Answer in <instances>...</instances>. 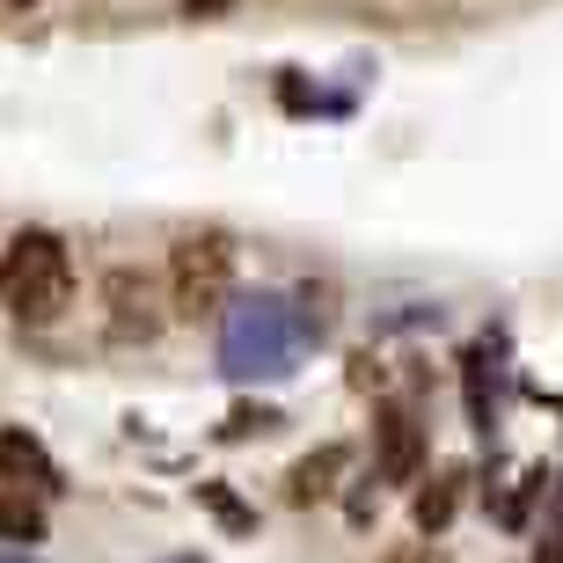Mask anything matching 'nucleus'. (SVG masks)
Returning <instances> with one entry per match:
<instances>
[{
  "label": "nucleus",
  "mask_w": 563,
  "mask_h": 563,
  "mask_svg": "<svg viewBox=\"0 0 563 563\" xmlns=\"http://www.w3.org/2000/svg\"><path fill=\"white\" fill-rule=\"evenodd\" d=\"M308 336H322V322L292 314V300H278V292H250V300L228 308L220 366H228L234 380H278V374H292V358H300Z\"/></svg>",
  "instance_id": "nucleus-1"
},
{
  "label": "nucleus",
  "mask_w": 563,
  "mask_h": 563,
  "mask_svg": "<svg viewBox=\"0 0 563 563\" xmlns=\"http://www.w3.org/2000/svg\"><path fill=\"white\" fill-rule=\"evenodd\" d=\"M66 292H74V264H66V242L59 234H15L8 250H0V308L22 314V322H52L66 308Z\"/></svg>",
  "instance_id": "nucleus-2"
},
{
  "label": "nucleus",
  "mask_w": 563,
  "mask_h": 563,
  "mask_svg": "<svg viewBox=\"0 0 563 563\" xmlns=\"http://www.w3.org/2000/svg\"><path fill=\"white\" fill-rule=\"evenodd\" d=\"M168 278H176V314H184V322H206V314L228 308L234 250L220 234H190V242H176V256H168Z\"/></svg>",
  "instance_id": "nucleus-3"
},
{
  "label": "nucleus",
  "mask_w": 563,
  "mask_h": 563,
  "mask_svg": "<svg viewBox=\"0 0 563 563\" xmlns=\"http://www.w3.org/2000/svg\"><path fill=\"white\" fill-rule=\"evenodd\" d=\"M374 476L380 483H418L424 476V424H418V410L388 402V410L374 418Z\"/></svg>",
  "instance_id": "nucleus-4"
},
{
  "label": "nucleus",
  "mask_w": 563,
  "mask_h": 563,
  "mask_svg": "<svg viewBox=\"0 0 563 563\" xmlns=\"http://www.w3.org/2000/svg\"><path fill=\"white\" fill-rule=\"evenodd\" d=\"M110 336L118 344H146V336L162 330V292H154V278L140 272H110Z\"/></svg>",
  "instance_id": "nucleus-5"
},
{
  "label": "nucleus",
  "mask_w": 563,
  "mask_h": 563,
  "mask_svg": "<svg viewBox=\"0 0 563 563\" xmlns=\"http://www.w3.org/2000/svg\"><path fill=\"white\" fill-rule=\"evenodd\" d=\"M0 483H15V490H66V476H59V461L44 454L30 432H0Z\"/></svg>",
  "instance_id": "nucleus-6"
},
{
  "label": "nucleus",
  "mask_w": 563,
  "mask_h": 563,
  "mask_svg": "<svg viewBox=\"0 0 563 563\" xmlns=\"http://www.w3.org/2000/svg\"><path fill=\"white\" fill-rule=\"evenodd\" d=\"M461 483H468V468H439L432 483H418V498H410L418 534H446V520L461 512Z\"/></svg>",
  "instance_id": "nucleus-7"
},
{
  "label": "nucleus",
  "mask_w": 563,
  "mask_h": 563,
  "mask_svg": "<svg viewBox=\"0 0 563 563\" xmlns=\"http://www.w3.org/2000/svg\"><path fill=\"white\" fill-rule=\"evenodd\" d=\"M344 468H352V446H314V454H308V461H300V468L286 476V498H292V505H314V498H330Z\"/></svg>",
  "instance_id": "nucleus-8"
},
{
  "label": "nucleus",
  "mask_w": 563,
  "mask_h": 563,
  "mask_svg": "<svg viewBox=\"0 0 563 563\" xmlns=\"http://www.w3.org/2000/svg\"><path fill=\"white\" fill-rule=\"evenodd\" d=\"M0 542H44V512L30 498H22V490H0Z\"/></svg>",
  "instance_id": "nucleus-9"
},
{
  "label": "nucleus",
  "mask_w": 563,
  "mask_h": 563,
  "mask_svg": "<svg viewBox=\"0 0 563 563\" xmlns=\"http://www.w3.org/2000/svg\"><path fill=\"white\" fill-rule=\"evenodd\" d=\"M198 498H206L212 512H220V520L234 527V534H250V527H256V512H250V505H242V498H234L228 483H198Z\"/></svg>",
  "instance_id": "nucleus-10"
},
{
  "label": "nucleus",
  "mask_w": 563,
  "mask_h": 563,
  "mask_svg": "<svg viewBox=\"0 0 563 563\" xmlns=\"http://www.w3.org/2000/svg\"><path fill=\"white\" fill-rule=\"evenodd\" d=\"M278 424H286V418H278L272 402H242V410H234V418L220 424V439H250V432H278Z\"/></svg>",
  "instance_id": "nucleus-11"
},
{
  "label": "nucleus",
  "mask_w": 563,
  "mask_h": 563,
  "mask_svg": "<svg viewBox=\"0 0 563 563\" xmlns=\"http://www.w3.org/2000/svg\"><path fill=\"white\" fill-rule=\"evenodd\" d=\"M534 563H563V512L542 527V549H534Z\"/></svg>",
  "instance_id": "nucleus-12"
},
{
  "label": "nucleus",
  "mask_w": 563,
  "mask_h": 563,
  "mask_svg": "<svg viewBox=\"0 0 563 563\" xmlns=\"http://www.w3.org/2000/svg\"><path fill=\"white\" fill-rule=\"evenodd\" d=\"M0 563H37V556H30V549H0Z\"/></svg>",
  "instance_id": "nucleus-13"
},
{
  "label": "nucleus",
  "mask_w": 563,
  "mask_h": 563,
  "mask_svg": "<svg viewBox=\"0 0 563 563\" xmlns=\"http://www.w3.org/2000/svg\"><path fill=\"white\" fill-rule=\"evenodd\" d=\"M198 8H228V0H190V15H198Z\"/></svg>",
  "instance_id": "nucleus-14"
},
{
  "label": "nucleus",
  "mask_w": 563,
  "mask_h": 563,
  "mask_svg": "<svg viewBox=\"0 0 563 563\" xmlns=\"http://www.w3.org/2000/svg\"><path fill=\"white\" fill-rule=\"evenodd\" d=\"M396 563H439V556H396Z\"/></svg>",
  "instance_id": "nucleus-15"
}]
</instances>
